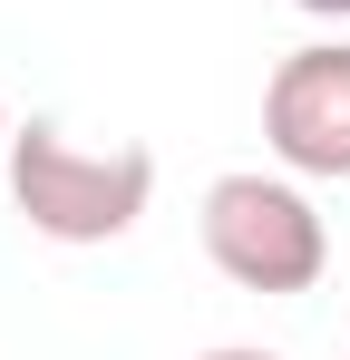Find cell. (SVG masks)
Wrapping results in <instances>:
<instances>
[{
    "label": "cell",
    "mask_w": 350,
    "mask_h": 360,
    "mask_svg": "<svg viewBox=\"0 0 350 360\" xmlns=\"http://www.w3.org/2000/svg\"><path fill=\"white\" fill-rule=\"evenodd\" d=\"M10 205L49 243H117L156 205V146H136V136L78 146L58 117H30L10 127Z\"/></svg>",
    "instance_id": "obj_1"
},
{
    "label": "cell",
    "mask_w": 350,
    "mask_h": 360,
    "mask_svg": "<svg viewBox=\"0 0 350 360\" xmlns=\"http://www.w3.org/2000/svg\"><path fill=\"white\" fill-rule=\"evenodd\" d=\"M195 234H205V263L233 292H263V302L321 292V273H331V224L302 195V176H263V166L214 176L195 205Z\"/></svg>",
    "instance_id": "obj_2"
},
{
    "label": "cell",
    "mask_w": 350,
    "mask_h": 360,
    "mask_svg": "<svg viewBox=\"0 0 350 360\" xmlns=\"http://www.w3.org/2000/svg\"><path fill=\"white\" fill-rule=\"evenodd\" d=\"M263 146L302 185H350V39H311L263 78Z\"/></svg>",
    "instance_id": "obj_3"
},
{
    "label": "cell",
    "mask_w": 350,
    "mask_h": 360,
    "mask_svg": "<svg viewBox=\"0 0 350 360\" xmlns=\"http://www.w3.org/2000/svg\"><path fill=\"white\" fill-rule=\"evenodd\" d=\"M292 10H311V20H350V0H292Z\"/></svg>",
    "instance_id": "obj_4"
},
{
    "label": "cell",
    "mask_w": 350,
    "mask_h": 360,
    "mask_svg": "<svg viewBox=\"0 0 350 360\" xmlns=\"http://www.w3.org/2000/svg\"><path fill=\"white\" fill-rule=\"evenodd\" d=\"M205 360H273V351H243V341H233V351H205Z\"/></svg>",
    "instance_id": "obj_5"
},
{
    "label": "cell",
    "mask_w": 350,
    "mask_h": 360,
    "mask_svg": "<svg viewBox=\"0 0 350 360\" xmlns=\"http://www.w3.org/2000/svg\"><path fill=\"white\" fill-rule=\"evenodd\" d=\"M0 166H10V108H0Z\"/></svg>",
    "instance_id": "obj_6"
}]
</instances>
